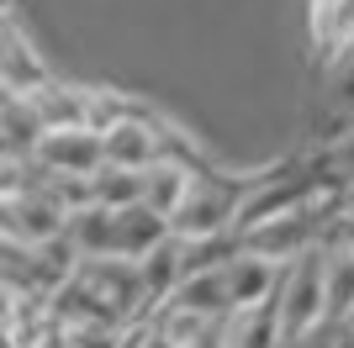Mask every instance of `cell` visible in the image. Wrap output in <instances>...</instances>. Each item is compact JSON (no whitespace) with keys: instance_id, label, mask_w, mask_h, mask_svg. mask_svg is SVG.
Segmentation results:
<instances>
[{"instance_id":"22","label":"cell","mask_w":354,"mask_h":348,"mask_svg":"<svg viewBox=\"0 0 354 348\" xmlns=\"http://www.w3.org/2000/svg\"><path fill=\"white\" fill-rule=\"evenodd\" d=\"M344 322H349V327H354V311H349V317H344Z\"/></svg>"},{"instance_id":"15","label":"cell","mask_w":354,"mask_h":348,"mask_svg":"<svg viewBox=\"0 0 354 348\" xmlns=\"http://www.w3.org/2000/svg\"><path fill=\"white\" fill-rule=\"evenodd\" d=\"M90 185H95V206H106V211H133V206H143V174L138 169H111V164H106Z\"/></svg>"},{"instance_id":"16","label":"cell","mask_w":354,"mask_h":348,"mask_svg":"<svg viewBox=\"0 0 354 348\" xmlns=\"http://www.w3.org/2000/svg\"><path fill=\"white\" fill-rule=\"evenodd\" d=\"M328 64H333V69H328V106L354 122V48L333 53Z\"/></svg>"},{"instance_id":"3","label":"cell","mask_w":354,"mask_h":348,"mask_svg":"<svg viewBox=\"0 0 354 348\" xmlns=\"http://www.w3.org/2000/svg\"><path fill=\"white\" fill-rule=\"evenodd\" d=\"M80 280H85L127 327H133V322H148L159 311V301L148 296V280H143V269H138L133 259H85L80 264Z\"/></svg>"},{"instance_id":"5","label":"cell","mask_w":354,"mask_h":348,"mask_svg":"<svg viewBox=\"0 0 354 348\" xmlns=\"http://www.w3.org/2000/svg\"><path fill=\"white\" fill-rule=\"evenodd\" d=\"M101 143H106V164L111 169H159L164 159H169V127H164L159 116L153 122H122V127L101 132Z\"/></svg>"},{"instance_id":"4","label":"cell","mask_w":354,"mask_h":348,"mask_svg":"<svg viewBox=\"0 0 354 348\" xmlns=\"http://www.w3.org/2000/svg\"><path fill=\"white\" fill-rule=\"evenodd\" d=\"M0 232H6V243L43 248V243L69 232V211L48 190L43 195H21V201H0Z\"/></svg>"},{"instance_id":"17","label":"cell","mask_w":354,"mask_h":348,"mask_svg":"<svg viewBox=\"0 0 354 348\" xmlns=\"http://www.w3.org/2000/svg\"><path fill=\"white\" fill-rule=\"evenodd\" d=\"M69 348H122L127 343V322H90V327H74L64 333Z\"/></svg>"},{"instance_id":"20","label":"cell","mask_w":354,"mask_h":348,"mask_svg":"<svg viewBox=\"0 0 354 348\" xmlns=\"http://www.w3.org/2000/svg\"><path fill=\"white\" fill-rule=\"evenodd\" d=\"M333 238L354 248V211H339V222H333Z\"/></svg>"},{"instance_id":"19","label":"cell","mask_w":354,"mask_h":348,"mask_svg":"<svg viewBox=\"0 0 354 348\" xmlns=\"http://www.w3.org/2000/svg\"><path fill=\"white\" fill-rule=\"evenodd\" d=\"M286 348H339V327H333V322H323L317 333H307V338H291Z\"/></svg>"},{"instance_id":"2","label":"cell","mask_w":354,"mask_h":348,"mask_svg":"<svg viewBox=\"0 0 354 348\" xmlns=\"http://www.w3.org/2000/svg\"><path fill=\"white\" fill-rule=\"evenodd\" d=\"M275 311H281L286 343L291 338H307L328 322V238L317 248H307L301 259L286 264L281 296H275Z\"/></svg>"},{"instance_id":"21","label":"cell","mask_w":354,"mask_h":348,"mask_svg":"<svg viewBox=\"0 0 354 348\" xmlns=\"http://www.w3.org/2000/svg\"><path fill=\"white\" fill-rule=\"evenodd\" d=\"M344 211H354V201H344Z\"/></svg>"},{"instance_id":"14","label":"cell","mask_w":354,"mask_h":348,"mask_svg":"<svg viewBox=\"0 0 354 348\" xmlns=\"http://www.w3.org/2000/svg\"><path fill=\"white\" fill-rule=\"evenodd\" d=\"M354 311V248L328 232V322H344Z\"/></svg>"},{"instance_id":"8","label":"cell","mask_w":354,"mask_h":348,"mask_svg":"<svg viewBox=\"0 0 354 348\" xmlns=\"http://www.w3.org/2000/svg\"><path fill=\"white\" fill-rule=\"evenodd\" d=\"M175 232H169V217L148 211V206H133V211H117V259L143 264L148 253H159Z\"/></svg>"},{"instance_id":"12","label":"cell","mask_w":354,"mask_h":348,"mask_svg":"<svg viewBox=\"0 0 354 348\" xmlns=\"http://www.w3.org/2000/svg\"><path fill=\"white\" fill-rule=\"evenodd\" d=\"M69 243L80 248V259H117V211L106 206H85L69 217Z\"/></svg>"},{"instance_id":"18","label":"cell","mask_w":354,"mask_h":348,"mask_svg":"<svg viewBox=\"0 0 354 348\" xmlns=\"http://www.w3.org/2000/svg\"><path fill=\"white\" fill-rule=\"evenodd\" d=\"M122 348H175V343L159 333V322L148 317V322H133V327H127V343Z\"/></svg>"},{"instance_id":"13","label":"cell","mask_w":354,"mask_h":348,"mask_svg":"<svg viewBox=\"0 0 354 348\" xmlns=\"http://www.w3.org/2000/svg\"><path fill=\"white\" fill-rule=\"evenodd\" d=\"M196 174L201 169H191V164H159V169H148L143 174V206L159 211V217H175L185 206V195H191Z\"/></svg>"},{"instance_id":"1","label":"cell","mask_w":354,"mask_h":348,"mask_svg":"<svg viewBox=\"0 0 354 348\" xmlns=\"http://www.w3.org/2000/svg\"><path fill=\"white\" fill-rule=\"evenodd\" d=\"M254 180H227V174H196L191 195L180 206L175 217H169V232H175L180 243H201V238H227L238 227V206L249 195Z\"/></svg>"},{"instance_id":"11","label":"cell","mask_w":354,"mask_h":348,"mask_svg":"<svg viewBox=\"0 0 354 348\" xmlns=\"http://www.w3.org/2000/svg\"><path fill=\"white\" fill-rule=\"evenodd\" d=\"M222 348H286V327H281L275 301L233 311V317L222 322Z\"/></svg>"},{"instance_id":"6","label":"cell","mask_w":354,"mask_h":348,"mask_svg":"<svg viewBox=\"0 0 354 348\" xmlns=\"http://www.w3.org/2000/svg\"><path fill=\"white\" fill-rule=\"evenodd\" d=\"M37 164L48 174H80V180H95L106 169V143L101 132L90 127H64V132H48L43 148H37Z\"/></svg>"},{"instance_id":"10","label":"cell","mask_w":354,"mask_h":348,"mask_svg":"<svg viewBox=\"0 0 354 348\" xmlns=\"http://www.w3.org/2000/svg\"><path fill=\"white\" fill-rule=\"evenodd\" d=\"M27 106L37 111L48 132H64V127H85V106H90V90L80 85H64V79H48L27 95Z\"/></svg>"},{"instance_id":"9","label":"cell","mask_w":354,"mask_h":348,"mask_svg":"<svg viewBox=\"0 0 354 348\" xmlns=\"http://www.w3.org/2000/svg\"><path fill=\"white\" fill-rule=\"evenodd\" d=\"M0 79H6V95H32L37 85H48L53 74H48V64L37 53H32V43L21 37V27L16 21H6V48H0Z\"/></svg>"},{"instance_id":"7","label":"cell","mask_w":354,"mask_h":348,"mask_svg":"<svg viewBox=\"0 0 354 348\" xmlns=\"http://www.w3.org/2000/svg\"><path fill=\"white\" fill-rule=\"evenodd\" d=\"M281 280H286V264H270L259 253H238L227 264V296H233V311H249V306H270L281 296Z\"/></svg>"},{"instance_id":"23","label":"cell","mask_w":354,"mask_h":348,"mask_svg":"<svg viewBox=\"0 0 354 348\" xmlns=\"http://www.w3.org/2000/svg\"><path fill=\"white\" fill-rule=\"evenodd\" d=\"M349 201H354V195H349Z\"/></svg>"}]
</instances>
